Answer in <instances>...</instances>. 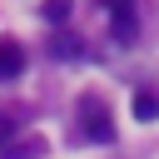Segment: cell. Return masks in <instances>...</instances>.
I'll return each instance as SVG.
<instances>
[{"label": "cell", "instance_id": "cell-1", "mask_svg": "<svg viewBox=\"0 0 159 159\" xmlns=\"http://www.w3.org/2000/svg\"><path fill=\"white\" fill-rule=\"evenodd\" d=\"M80 109H84V139H99V144H109V139H114V124H109V114H104V104H94V99H84Z\"/></svg>", "mask_w": 159, "mask_h": 159}, {"label": "cell", "instance_id": "cell-2", "mask_svg": "<svg viewBox=\"0 0 159 159\" xmlns=\"http://www.w3.org/2000/svg\"><path fill=\"white\" fill-rule=\"evenodd\" d=\"M20 70H25V50H20V40H0V84L20 80Z\"/></svg>", "mask_w": 159, "mask_h": 159}, {"label": "cell", "instance_id": "cell-3", "mask_svg": "<svg viewBox=\"0 0 159 159\" xmlns=\"http://www.w3.org/2000/svg\"><path fill=\"white\" fill-rule=\"evenodd\" d=\"M129 109H134V119H139V124H149V119H159V89H134V99H129Z\"/></svg>", "mask_w": 159, "mask_h": 159}, {"label": "cell", "instance_id": "cell-4", "mask_svg": "<svg viewBox=\"0 0 159 159\" xmlns=\"http://www.w3.org/2000/svg\"><path fill=\"white\" fill-rule=\"evenodd\" d=\"M50 55H55V60H75V55H80V40H75V35H55V40H50Z\"/></svg>", "mask_w": 159, "mask_h": 159}, {"label": "cell", "instance_id": "cell-5", "mask_svg": "<svg viewBox=\"0 0 159 159\" xmlns=\"http://www.w3.org/2000/svg\"><path fill=\"white\" fill-rule=\"evenodd\" d=\"M70 10H75L70 0H45V5H40V15H45L50 25H65V20H70Z\"/></svg>", "mask_w": 159, "mask_h": 159}, {"label": "cell", "instance_id": "cell-6", "mask_svg": "<svg viewBox=\"0 0 159 159\" xmlns=\"http://www.w3.org/2000/svg\"><path fill=\"white\" fill-rule=\"evenodd\" d=\"M35 154H45V139H25V144L5 149V159H35Z\"/></svg>", "mask_w": 159, "mask_h": 159}, {"label": "cell", "instance_id": "cell-7", "mask_svg": "<svg viewBox=\"0 0 159 159\" xmlns=\"http://www.w3.org/2000/svg\"><path fill=\"white\" fill-rule=\"evenodd\" d=\"M104 5H109L114 25H134V0H104Z\"/></svg>", "mask_w": 159, "mask_h": 159}, {"label": "cell", "instance_id": "cell-8", "mask_svg": "<svg viewBox=\"0 0 159 159\" xmlns=\"http://www.w3.org/2000/svg\"><path fill=\"white\" fill-rule=\"evenodd\" d=\"M15 134H20V119H15V114H0V149H10Z\"/></svg>", "mask_w": 159, "mask_h": 159}]
</instances>
